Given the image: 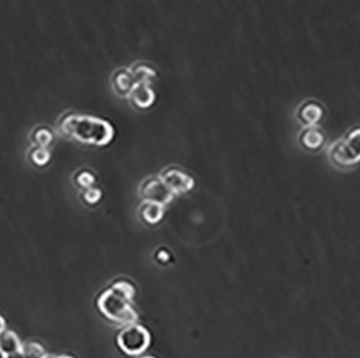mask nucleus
Wrapping results in <instances>:
<instances>
[{
	"mask_svg": "<svg viewBox=\"0 0 360 358\" xmlns=\"http://www.w3.org/2000/svg\"><path fill=\"white\" fill-rule=\"evenodd\" d=\"M143 358H154V357H151V356H146V357H143Z\"/></svg>",
	"mask_w": 360,
	"mask_h": 358,
	"instance_id": "5701e85b",
	"label": "nucleus"
},
{
	"mask_svg": "<svg viewBox=\"0 0 360 358\" xmlns=\"http://www.w3.org/2000/svg\"><path fill=\"white\" fill-rule=\"evenodd\" d=\"M34 143L36 147H41V148H49L50 145L52 144L55 140V135L52 130L45 126H39L34 130L33 137Z\"/></svg>",
	"mask_w": 360,
	"mask_h": 358,
	"instance_id": "4468645a",
	"label": "nucleus"
},
{
	"mask_svg": "<svg viewBox=\"0 0 360 358\" xmlns=\"http://www.w3.org/2000/svg\"><path fill=\"white\" fill-rule=\"evenodd\" d=\"M111 84L113 91L121 97L130 96L131 91L134 89L136 81L133 77L130 69H119L111 77Z\"/></svg>",
	"mask_w": 360,
	"mask_h": 358,
	"instance_id": "9d476101",
	"label": "nucleus"
},
{
	"mask_svg": "<svg viewBox=\"0 0 360 358\" xmlns=\"http://www.w3.org/2000/svg\"><path fill=\"white\" fill-rule=\"evenodd\" d=\"M0 358H7V357H6V356L3 355V354L1 353V352H0Z\"/></svg>",
	"mask_w": 360,
	"mask_h": 358,
	"instance_id": "4be33fe9",
	"label": "nucleus"
},
{
	"mask_svg": "<svg viewBox=\"0 0 360 358\" xmlns=\"http://www.w3.org/2000/svg\"><path fill=\"white\" fill-rule=\"evenodd\" d=\"M135 290L130 283L121 281L105 290L97 300V307L103 315L120 325L136 324L138 316L132 308Z\"/></svg>",
	"mask_w": 360,
	"mask_h": 358,
	"instance_id": "f03ea898",
	"label": "nucleus"
},
{
	"mask_svg": "<svg viewBox=\"0 0 360 358\" xmlns=\"http://www.w3.org/2000/svg\"><path fill=\"white\" fill-rule=\"evenodd\" d=\"M82 199L89 206H96L103 199V191L97 186L87 188V190L83 191Z\"/></svg>",
	"mask_w": 360,
	"mask_h": 358,
	"instance_id": "a211bd4d",
	"label": "nucleus"
},
{
	"mask_svg": "<svg viewBox=\"0 0 360 358\" xmlns=\"http://www.w3.org/2000/svg\"><path fill=\"white\" fill-rule=\"evenodd\" d=\"M136 83H150L158 77V71L146 63H137L130 69Z\"/></svg>",
	"mask_w": 360,
	"mask_h": 358,
	"instance_id": "ddd939ff",
	"label": "nucleus"
},
{
	"mask_svg": "<svg viewBox=\"0 0 360 358\" xmlns=\"http://www.w3.org/2000/svg\"><path fill=\"white\" fill-rule=\"evenodd\" d=\"M328 158L334 167L352 168L360 164V126L352 128L328 149Z\"/></svg>",
	"mask_w": 360,
	"mask_h": 358,
	"instance_id": "7ed1b4c3",
	"label": "nucleus"
},
{
	"mask_svg": "<svg viewBox=\"0 0 360 358\" xmlns=\"http://www.w3.org/2000/svg\"><path fill=\"white\" fill-rule=\"evenodd\" d=\"M139 194L146 202H154L166 207L174 200L175 195L165 183L161 180L160 177H150L141 183L139 188Z\"/></svg>",
	"mask_w": 360,
	"mask_h": 358,
	"instance_id": "39448f33",
	"label": "nucleus"
},
{
	"mask_svg": "<svg viewBox=\"0 0 360 358\" xmlns=\"http://www.w3.org/2000/svg\"><path fill=\"white\" fill-rule=\"evenodd\" d=\"M43 358H75L71 355H66V354H52V355H50V354H47Z\"/></svg>",
	"mask_w": 360,
	"mask_h": 358,
	"instance_id": "6ab92c4d",
	"label": "nucleus"
},
{
	"mask_svg": "<svg viewBox=\"0 0 360 358\" xmlns=\"http://www.w3.org/2000/svg\"><path fill=\"white\" fill-rule=\"evenodd\" d=\"M7 329V323H6V318L0 314V334L3 333V330Z\"/></svg>",
	"mask_w": 360,
	"mask_h": 358,
	"instance_id": "aec40b11",
	"label": "nucleus"
},
{
	"mask_svg": "<svg viewBox=\"0 0 360 358\" xmlns=\"http://www.w3.org/2000/svg\"><path fill=\"white\" fill-rule=\"evenodd\" d=\"M7 358H25V357H24L23 354H22V352H21V353L15 354V355L8 356Z\"/></svg>",
	"mask_w": 360,
	"mask_h": 358,
	"instance_id": "412c9836",
	"label": "nucleus"
},
{
	"mask_svg": "<svg viewBox=\"0 0 360 358\" xmlns=\"http://www.w3.org/2000/svg\"><path fill=\"white\" fill-rule=\"evenodd\" d=\"M22 354L25 358H43L47 355L43 344L34 341L23 343Z\"/></svg>",
	"mask_w": 360,
	"mask_h": 358,
	"instance_id": "f3484780",
	"label": "nucleus"
},
{
	"mask_svg": "<svg viewBox=\"0 0 360 358\" xmlns=\"http://www.w3.org/2000/svg\"><path fill=\"white\" fill-rule=\"evenodd\" d=\"M158 95L150 83H136L131 91V103L138 110H148L156 103Z\"/></svg>",
	"mask_w": 360,
	"mask_h": 358,
	"instance_id": "6e6552de",
	"label": "nucleus"
},
{
	"mask_svg": "<svg viewBox=\"0 0 360 358\" xmlns=\"http://www.w3.org/2000/svg\"><path fill=\"white\" fill-rule=\"evenodd\" d=\"M300 147L308 152L322 150L326 142V136L322 129L315 127H304L298 137Z\"/></svg>",
	"mask_w": 360,
	"mask_h": 358,
	"instance_id": "1a4fd4ad",
	"label": "nucleus"
},
{
	"mask_svg": "<svg viewBox=\"0 0 360 358\" xmlns=\"http://www.w3.org/2000/svg\"><path fill=\"white\" fill-rule=\"evenodd\" d=\"M59 129L71 140L93 148H106L115 140V125L96 115L69 112L59 119Z\"/></svg>",
	"mask_w": 360,
	"mask_h": 358,
	"instance_id": "f257e3e1",
	"label": "nucleus"
},
{
	"mask_svg": "<svg viewBox=\"0 0 360 358\" xmlns=\"http://www.w3.org/2000/svg\"><path fill=\"white\" fill-rule=\"evenodd\" d=\"M118 345L125 354L141 355L150 345V334L141 325L127 326L118 335Z\"/></svg>",
	"mask_w": 360,
	"mask_h": 358,
	"instance_id": "20e7f679",
	"label": "nucleus"
},
{
	"mask_svg": "<svg viewBox=\"0 0 360 358\" xmlns=\"http://www.w3.org/2000/svg\"><path fill=\"white\" fill-rule=\"evenodd\" d=\"M51 157L52 155L49 149L41 148V147H36L31 150V155H29L31 163L37 167H45L49 165V163L51 162Z\"/></svg>",
	"mask_w": 360,
	"mask_h": 358,
	"instance_id": "dca6fc26",
	"label": "nucleus"
},
{
	"mask_svg": "<svg viewBox=\"0 0 360 358\" xmlns=\"http://www.w3.org/2000/svg\"><path fill=\"white\" fill-rule=\"evenodd\" d=\"M159 177L175 196L188 194L196 188V179L178 167H167Z\"/></svg>",
	"mask_w": 360,
	"mask_h": 358,
	"instance_id": "423d86ee",
	"label": "nucleus"
},
{
	"mask_svg": "<svg viewBox=\"0 0 360 358\" xmlns=\"http://www.w3.org/2000/svg\"><path fill=\"white\" fill-rule=\"evenodd\" d=\"M325 110L316 100H306L299 105L296 117L304 127H315L323 121Z\"/></svg>",
	"mask_w": 360,
	"mask_h": 358,
	"instance_id": "0eeeda50",
	"label": "nucleus"
},
{
	"mask_svg": "<svg viewBox=\"0 0 360 358\" xmlns=\"http://www.w3.org/2000/svg\"><path fill=\"white\" fill-rule=\"evenodd\" d=\"M97 177L91 169L83 168L75 176V183L83 191L93 188L96 184Z\"/></svg>",
	"mask_w": 360,
	"mask_h": 358,
	"instance_id": "2eb2a0df",
	"label": "nucleus"
},
{
	"mask_svg": "<svg viewBox=\"0 0 360 358\" xmlns=\"http://www.w3.org/2000/svg\"><path fill=\"white\" fill-rule=\"evenodd\" d=\"M141 218L149 225L159 224L165 216V207L154 202H146L139 209Z\"/></svg>",
	"mask_w": 360,
	"mask_h": 358,
	"instance_id": "f8f14e48",
	"label": "nucleus"
},
{
	"mask_svg": "<svg viewBox=\"0 0 360 358\" xmlns=\"http://www.w3.org/2000/svg\"><path fill=\"white\" fill-rule=\"evenodd\" d=\"M23 349V342L13 330L6 329L0 334V352L8 357L21 353Z\"/></svg>",
	"mask_w": 360,
	"mask_h": 358,
	"instance_id": "9b49d317",
	"label": "nucleus"
}]
</instances>
